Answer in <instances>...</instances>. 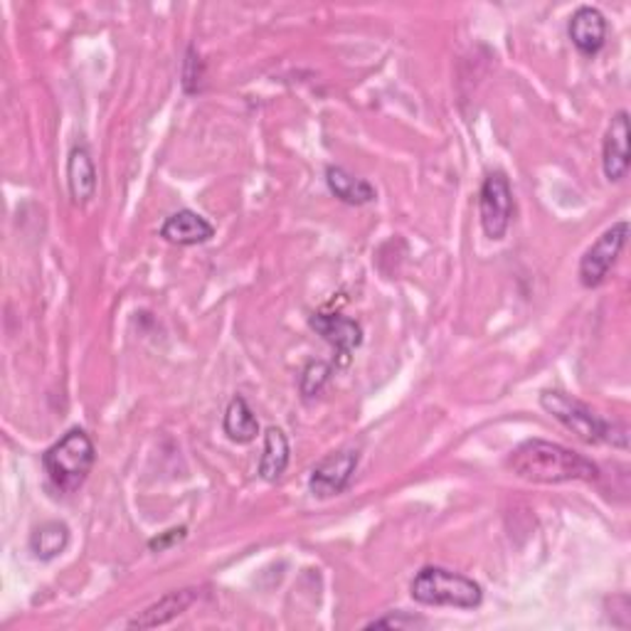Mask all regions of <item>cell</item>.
Segmentation results:
<instances>
[{
	"label": "cell",
	"instance_id": "6da1fadb",
	"mask_svg": "<svg viewBox=\"0 0 631 631\" xmlns=\"http://www.w3.org/2000/svg\"><path fill=\"white\" fill-rule=\"evenodd\" d=\"M508 469L531 484H570L597 481L599 467L584 454L545 440H528L510 451Z\"/></svg>",
	"mask_w": 631,
	"mask_h": 631
},
{
	"label": "cell",
	"instance_id": "7a4b0ae2",
	"mask_svg": "<svg viewBox=\"0 0 631 631\" xmlns=\"http://www.w3.org/2000/svg\"><path fill=\"white\" fill-rule=\"evenodd\" d=\"M541 405L547 415H553L565 430H570L584 444H611L619 449L629 447V432L624 424L605 420L590 405L574 400L570 395L558 393V389H545Z\"/></svg>",
	"mask_w": 631,
	"mask_h": 631
},
{
	"label": "cell",
	"instance_id": "3957f363",
	"mask_svg": "<svg viewBox=\"0 0 631 631\" xmlns=\"http://www.w3.org/2000/svg\"><path fill=\"white\" fill-rule=\"evenodd\" d=\"M95 459L97 449L89 434L74 426V430H70L60 442H54L42 454V467L60 494H74L87 481L91 467H95Z\"/></svg>",
	"mask_w": 631,
	"mask_h": 631
},
{
	"label": "cell",
	"instance_id": "277c9868",
	"mask_svg": "<svg viewBox=\"0 0 631 631\" xmlns=\"http://www.w3.org/2000/svg\"><path fill=\"white\" fill-rule=\"evenodd\" d=\"M410 595L424 607L477 609L484 602V590H481L479 582L447 568H440V565H426V568L415 574Z\"/></svg>",
	"mask_w": 631,
	"mask_h": 631
},
{
	"label": "cell",
	"instance_id": "5b68a950",
	"mask_svg": "<svg viewBox=\"0 0 631 631\" xmlns=\"http://www.w3.org/2000/svg\"><path fill=\"white\" fill-rule=\"evenodd\" d=\"M479 215L488 239H504L514 218V190L506 173L494 171L484 178L479 193Z\"/></svg>",
	"mask_w": 631,
	"mask_h": 631
},
{
	"label": "cell",
	"instance_id": "8992f818",
	"mask_svg": "<svg viewBox=\"0 0 631 631\" xmlns=\"http://www.w3.org/2000/svg\"><path fill=\"white\" fill-rule=\"evenodd\" d=\"M629 237V222L621 220L617 225H611L599 235V239L592 245L587 252L580 259V282L587 289H595L602 282L607 280L609 269L615 267V262L621 255V249L627 245Z\"/></svg>",
	"mask_w": 631,
	"mask_h": 631
},
{
	"label": "cell",
	"instance_id": "52a82bcc",
	"mask_svg": "<svg viewBox=\"0 0 631 631\" xmlns=\"http://www.w3.org/2000/svg\"><path fill=\"white\" fill-rule=\"evenodd\" d=\"M360 454L358 449H341L329 454L326 459L316 463L309 479V491L316 498H333L348 488L352 473H356Z\"/></svg>",
	"mask_w": 631,
	"mask_h": 631
},
{
	"label": "cell",
	"instance_id": "ba28073f",
	"mask_svg": "<svg viewBox=\"0 0 631 631\" xmlns=\"http://www.w3.org/2000/svg\"><path fill=\"white\" fill-rule=\"evenodd\" d=\"M309 326L336 348L338 366H346L350 360V352L363 343V329H360V323L346 319L341 313H313Z\"/></svg>",
	"mask_w": 631,
	"mask_h": 631
},
{
	"label": "cell",
	"instance_id": "9c48e42d",
	"mask_svg": "<svg viewBox=\"0 0 631 631\" xmlns=\"http://www.w3.org/2000/svg\"><path fill=\"white\" fill-rule=\"evenodd\" d=\"M629 114L624 109L611 116L609 128L605 134V146H602V165L609 183H619L629 173Z\"/></svg>",
	"mask_w": 631,
	"mask_h": 631
},
{
	"label": "cell",
	"instance_id": "30bf717a",
	"mask_svg": "<svg viewBox=\"0 0 631 631\" xmlns=\"http://www.w3.org/2000/svg\"><path fill=\"white\" fill-rule=\"evenodd\" d=\"M568 33L574 48H578L582 54H587V58H595V54L605 48V42H607V21L597 8L582 5L572 13Z\"/></svg>",
	"mask_w": 631,
	"mask_h": 631
},
{
	"label": "cell",
	"instance_id": "8fae6325",
	"mask_svg": "<svg viewBox=\"0 0 631 631\" xmlns=\"http://www.w3.org/2000/svg\"><path fill=\"white\" fill-rule=\"evenodd\" d=\"M161 237L165 239V243L181 245V247L206 245L212 237H215V227H212L206 218L198 215V212L178 210L163 222Z\"/></svg>",
	"mask_w": 631,
	"mask_h": 631
},
{
	"label": "cell",
	"instance_id": "7c38bea8",
	"mask_svg": "<svg viewBox=\"0 0 631 631\" xmlns=\"http://www.w3.org/2000/svg\"><path fill=\"white\" fill-rule=\"evenodd\" d=\"M195 599H198V590L169 592V595L158 599L156 605L146 607L141 615H136L132 621H128V627L132 629H156V627L169 624V621H173L175 617H181L183 611H188V607L193 605Z\"/></svg>",
	"mask_w": 631,
	"mask_h": 631
},
{
	"label": "cell",
	"instance_id": "4fadbf2b",
	"mask_svg": "<svg viewBox=\"0 0 631 631\" xmlns=\"http://www.w3.org/2000/svg\"><path fill=\"white\" fill-rule=\"evenodd\" d=\"M67 185L77 206H85L97 193V169L85 146H74L67 161Z\"/></svg>",
	"mask_w": 631,
	"mask_h": 631
},
{
	"label": "cell",
	"instance_id": "5bb4252c",
	"mask_svg": "<svg viewBox=\"0 0 631 631\" xmlns=\"http://www.w3.org/2000/svg\"><path fill=\"white\" fill-rule=\"evenodd\" d=\"M329 190L336 195L338 200L348 202V206H366V202L375 200V188L363 178H356L341 165H331L326 171Z\"/></svg>",
	"mask_w": 631,
	"mask_h": 631
},
{
	"label": "cell",
	"instance_id": "9a60e30c",
	"mask_svg": "<svg viewBox=\"0 0 631 631\" xmlns=\"http://www.w3.org/2000/svg\"><path fill=\"white\" fill-rule=\"evenodd\" d=\"M286 467H289V440L280 426H269L262 459H259V477L264 481H280Z\"/></svg>",
	"mask_w": 631,
	"mask_h": 631
},
{
	"label": "cell",
	"instance_id": "2e32d148",
	"mask_svg": "<svg viewBox=\"0 0 631 631\" xmlns=\"http://www.w3.org/2000/svg\"><path fill=\"white\" fill-rule=\"evenodd\" d=\"M222 430H225L227 440L237 442V444H249L257 440L259 434V422L252 412V407L247 405L243 395L232 397L227 410H225V420H222Z\"/></svg>",
	"mask_w": 631,
	"mask_h": 631
},
{
	"label": "cell",
	"instance_id": "e0dca14e",
	"mask_svg": "<svg viewBox=\"0 0 631 631\" xmlns=\"http://www.w3.org/2000/svg\"><path fill=\"white\" fill-rule=\"evenodd\" d=\"M70 545V528L60 521L42 523L30 535V553L37 560H52Z\"/></svg>",
	"mask_w": 631,
	"mask_h": 631
},
{
	"label": "cell",
	"instance_id": "ac0fdd59",
	"mask_svg": "<svg viewBox=\"0 0 631 631\" xmlns=\"http://www.w3.org/2000/svg\"><path fill=\"white\" fill-rule=\"evenodd\" d=\"M329 375H331V366L329 363H321V360H316V363L306 366V370L301 373V393L304 397H313L319 395L323 385L329 383Z\"/></svg>",
	"mask_w": 631,
	"mask_h": 631
},
{
	"label": "cell",
	"instance_id": "d6986e66",
	"mask_svg": "<svg viewBox=\"0 0 631 631\" xmlns=\"http://www.w3.org/2000/svg\"><path fill=\"white\" fill-rule=\"evenodd\" d=\"M426 621L422 617L407 615V611H393V615L380 617L368 621L366 629H415V627H424Z\"/></svg>",
	"mask_w": 631,
	"mask_h": 631
},
{
	"label": "cell",
	"instance_id": "ffe728a7",
	"mask_svg": "<svg viewBox=\"0 0 631 631\" xmlns=\"http://www.w3.org/2000/svg\"><path fill=\"white\" fill-rule=\"evenodd\" d=\"M200 85H202V62L198 54H195V48H190L188 58H185L183 64V87L185 91L195 95V91H200Z\"/></svg>",
	"mask_w": 631,
	"mask_h": 631
},
{
	"label": "cell",
	"instance_id": "44dd1931",
	"mask_svg": "<svg viewBox=\"0 0 631 631\" xmlns=\"http://www.w3.org/2000/svg\"><path fill=\"white\" fill-rule=\"evenodd\" d=\"M181 537H185V528H173V531H169V533H163L161 537H153L151 543H148V547H151V550H165V547H169L171 543H175V541H181Z\"/></svg>",
	"mask_w": 631,
	"mask_h": 631
}]
</instances>
